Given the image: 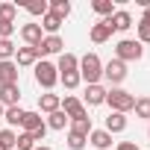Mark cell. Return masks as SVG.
I'll return each instance as SVG.
<instances>
[{
    "mask_svg": "<svg viewBox=\"0 0 150 150\" xmlns=\"http://www.w3.org/2000/svg\"><path fill=\"white\" fill-rule=\"evenodd\" d=\"M100 77H103V62H100V56H97V53H86V56L80 59V80H83L86 86H97Z\"/></svg>",
    "mask_w": 150,
    "mask_h": 150,
    "instance_id": "cell-1",
    "label": "cell"
},
{
    "mask_svg": "<svg viewBox=\"0 0 150 150\" xmlns=\"http://www.w3.org/2000/svg\"><path fill=\"white\" fill-rule=\"evenodd\" d=\"M141 56H144V44H138L135 38H121L115 44V59H121L124 65L127 62H138Z\"/></svg>",
    "mask_w": 150,
    "mask_h": 150,
    "instance_id": "cell-2",
    "label": "cell"
},
{
    "mask_svg": "<svg viewBox=\"0 0 150 150\" xmlns=\"http://www.w3.org/2000/svg\"><path fill=\"white\" fill-rule=\"evenodd\" d=\"M106 103L112 106V112H121V115H127V112H132V106H135V97H132L129 91H124V88H109V91H106Z\"/></svg>",
    "mask_w": 150,
    "mask_h": 150,
    "instance_id": "cell-3",
    "label": "cell"
},
{
    "mask_svg": "<svg viewBox=\"0 0 150 150\" xmlns=\"http://www.w3.org/2000/svg\"><path fill=\"white\" fill-rule=\"evenodd\" d=\"M35 83H38L41 88H47V91L59 83V71H56V65H53V62H44V59H41V62H35Z\"/></svg>",
    "mask_w": 150,
    "mask_h": 150,
    "instance_id": "cell-4",
    "label": "cell"
},
{
    "mask_svg": "<svg viewBox=\"0 0 150 150\" xmlns=\"http://www.w3.org/2000/svg\"><path fill=\"white\" fill-rule=\"evenodd\" d=\"M103 77L112 83V88H118V86L127 80V65H124L121 59H109V62L103 65Z\"/></svg>",
    "mask_w": 150,
    "mask_h": 150,
    "instance_id": "cell-5",
    "label": "cell"
},
{
    "mask_svg": "<svg viewBox=\"0 0 150 150\" xmlns=\"http://www.w3.org/2000/svg\"><path fill=\"white\" fill-rule=\"evenodd\" d=\"M59 109L68 115V121H80V118H88V112H86L83 100H80V97H74V94H65V100H62V106H59Z\"/></svg>",
    "mask_w": 150,
    "mask_h": 150,
    "instance_id": "cell-6",
    "label": "cell"
},
{
    "mask_svg": "<svg viewBox=\"0 0 150 150\" xmlns=\"http://www.w3.org/2000/svg\"><path fill=\"white\" fill-rule=\"evenodd\" d=\"M53 53H65V41H62V35H44L41 38V44H38V56H53Z\"/></svg>",
    "mask_w": 150,
    "mask_h": 150,
    "instance_id": "cell-7",
    "label": "cell"
},
{
    "mask_svg": "<svg viewBox=\"0 0 150 150\" xmlns=\"http://www.w3.org/2000/svg\"><path fill=\"white\" fill-rule=\"evenodd\" d=\"M21 38L27 41V47H38V44H41V38H44L41 24H24V27H21Z\"/></svg>",
    "mask_w": 150,
    "mask_h": 150,
    "instance_id": "cell-8",
    "label": "cell"
},
{
    "mask_svg": "<svg viewBox=\"0 0 150 150\" xmlns=\"http://www.w3.org/2000/svg\"><path fill=\"white\" fill-rule=\"evenodd\" d=\"M38 59H41V56H38V47H18L12 62H15L18 68H30V65H35Z\"/></svg>",
    "mask_w": 150,
    "mask_h": 150,
    "instance_id": "cell-9",
    "label": "cell"
},
{
    "mask_svg": "<svg viewBox=\"0 0 150 150\" xmlns=\"http://www.w3.org/2000/svg\"><path fill=\"white\" fill-rule=\"evenodd\" d=\"M112 33H115V30H112L109 18H103V21H97V24L91 27V33H88V35H91V41H94V44H103V41H109V38H112Z\"/></svg>",
    "mask_w": 150,
    "mask_h": 150,
    "instance_id": "cell-10",
    "label": "cell"
},
{
    "mask_svg": "<svg viewBox=\"0 0 150 150\" xmlns=\"http://www.w3.org/2000/svg\"><path fill=\"white\" fill-rule=\"evenodd\" d=\"M18 65L9 59V62H0V86H18Z\"/></svg>",
    "mask_w": 150,
    "mask_h": 150,
    "instance_id": "cell-11",
    "label": "cell"
},
{
    "mask_svg": "<svg viewBox=\"0 0 150 150\" xmlns=\"http://www.w3.org/2000/svg\"><path fill=\"white\" fill-rule=\"evenodd\" d=\"M100 103H106V88L97 83V86H86V100H83V106H100Z\"/></svg>",
    "mask_w": 150,
    "mask_h": 150,
    "instance_id": "cell-12",
    "label": "cell"
},
{
    "mask_svg": "<svg viewBox=\"0 0 150 150\" xmlns=\"http://www.w3.org/2000/svg\"><path fill=\"white\" fill-rule=\"evenodd\" d=\"M21 100V88L18 86H0V106L9 109V106H18Z\"/></svg>",
    "mask_w": 150,
    "mask_h": 150,
    "instance_id": "cell-13",
    "label": "cell"
},
{
    "mask_svg": "<svg viewBox=\"0 0 150 150\" xmlns=\"http://www.w3.org/2000/svg\"><path fill=\"white\" fill-rule=\"evenodd\" d=\"M56 71L59 74H80V59L74 53H62L59 62H56Z\"/></svg>",
    "mask_w": 150,
    "mask_h": 150,
    "instance_id": "cell-14",
    "label": "cell"
},
{
    "mask_svg": "<svg viewBox=\"0 0 150 150\" xmlns=\"http://www.w3.org/2000/svg\"><path fill=\"white\" fill-rule=\"evenodd\" d=\"M109 24H112V30H115V33H127V30L132 27V15H129L127 9H118V12L109 18Z\"/></svg>",
    "mask_w": 150,
    "mask_h": 150,
    "instance_id": "cell-15",
    "label": "cell"
},
{
    "mask_svg": "<svg viewBox=\"0 0 150 150\" xmlns=\"http://www.w3.org/2000/svg\"><path fill=\"white\" fill-rule=\"evenodd\" d=\"M109 135H115V132H124L127 129V115H121V112H109V118H106V127H103Z\"/></svg>",
    "mask_w": 150,
    "mask_h": 150,
    "instance_id": "cell-16",
    "label": "cell"
},
{
    "mask_svg": "<svg viewBox=\"0 0 150 150\" xmlns=\"http://www.w3.org/2000/svg\"><path fill=\"white\" fill-rule=\"evenodd\" d=\"M21 127H24V132H35V129L47 127V124H44L41 112H24V121H21Z\"/></svg>",
    "mask_w": 150,
    "mask_h": 150,
    "instance_id": "cell-17",
    "label": "cell"
},
{
    "mask_svg": "<svg viewBox=\"0 0 150 150\" xmlns=\"http://www.w3.org/2000/svg\"><path fill=\"white\" fill-rule=\"evenodd\" d=\"M88 144H91V147H97V150H109V147H112V135H109L106 129H91Z\"/></svg>",
    "mask_w": 150,
    "mask_h": 150,
    "instance_id": "cell-18",
    "label": "cell"
},
{
    "mask_svg": "<svg viewBox=\"0 0 150 150\" xmlns=\"http://www.w3.org/2000/svg\"><path fill=\"white\" fill-rule=\"evenodd\" d=\"M59 106H62V97H59V94H50V91H47V94H41V97H38V109H41V112H47V115H50V112H56Z\"/></svg>",
    "mask_w": 150,
    "mask_h": 150,
    "instance_id": "cell-19",
    "label": "cell"
},
{
    "mask_svg": "<svg viewBox=\"0 0 150 150\" xmlns=\"http://www.w3.org/2000/svg\"><path fill=\"white\" fill-rule=\"evenodd\" d=\"M62 24H65V21H62L59 15H53L50 9H47V15L41 18V30H47L50 35H59V27H62Z\"/></svg>",
    "mask_w": 150,
    "mask_h": 150,
    "instance_id": "cell-20",
    "label": "cell"
},
{
    "mask_svg": "<svg viewBox=\"0 0 150 150\" xmlns=\"http://www.w3.org/2000/svg\"><path fill=\"white\" fill-rule=\"evenodd\" d=\"M44 124H47V129H65L71 121H68V115H65L62 109H56V112H50V115H47V121H44Z\"/></svg>",
    "mask_w": 150,
    "mask_h": 150,
    "instance_id": "cell-21",
    "label": "cell"
},
{
    "mask_svg": "<svg viewBox=\"0 0 150 150\" xmlns=\"http://www.w3.org/2000/svg\"><path fill=\"white\" fill-rule=\"evenodd\" d=\"M47 9H50L53 15H59L62 21L71 15V3H68V0H50V3H47Z\"/></svg>",
    "mask_w": 150,
    "mask_h": 150,
    "instance_id": "cell-22",
    "label": "cell"
},
{
    "mask_svg": "<svg viewBox=\"0 0 150 150\" xmlns=\"http://www.w3.org/2000/svg\"><path fill=\"white\" fill-rule=\"evenodd\" d=\"M3 118H6L9 127H21V121H24V109H21V106H9V109L3 112Z\"/></svg>",
    "mask_w": 150,
    "mask_h": 150,
    "instance_id": "cell-23",
    "label": "cell"
},
{
    "mask_svg": "<svg viewBox=\"0 0 150 150\" xmlns=\"http://www.w3.org/2000/svg\"><path fill=\"white\" fill-rule=\"evenodd\" d=\"M91 9H94L97 15H103V18H112V15H115V3H112V0H94Z\"/></svg>",
    "mask_w": 150,
    "mask_h": 150,
    "instance_id": "cell-24",
    "label": "cell"
},
{
    "mask_svg": "<svg viewBox=\"0 0 150 150\" xmlns=\"http://www.w3.org/2000/svg\"><path fill=\"white\" fill-rule=\"evenodd\" d=\"M91 129H94V127H91V118L71 121V132H80V135H86V138H88V135H91Z\"/></svg>",
    "mask_w": 150,
    "mask_h": 150,
    "instance_id": "cell-25",
    "label": "cell"
},
{
    "mask_svg": "<svg viewBox=\"0 0 150 150\" xmlns=\"http://www.w3.org/2000/svg\"><path fill=\"white\" fill-rule=\"evenodd\" d=\"M15 44H12V38H0V62H9V59H15Z\"/></svg>",
    "mask_w": 150,
    "mask_h": 150,
    "instance_id": "cell-26",
    "label": "cell"
},
{
    "mask_svg": "<svg viewBox=\"0 0 150 150\" xmlns=\"http://www.w3.org/2000/svg\"><path fill=\"white\" fill-rule=\"evenodd\" d=\"M132 109H135V118H144V121H150V97H138Z\"/></svg>",
    "mask_w": 150,
    "mask_h": 150,
    "instance_id": "cell-27",
    "label": "cell"
},
{
    "mask_svg": "<svg viewBox=\"0 0 150 150\" xmlns=\"http://www.w3.org/2000/svg\"><path fill=\"white\" fill-rule=\"evenodd\" d=\"M86 144H88V138H86V135L71 132V129H68V147H71V150H83Z\"/></svg>",
    "mask_w": 150,
    "mask_h": 150,
    "instance_id": "cell-28",
    "label": "cell"
},
{
    "mask_svg": "<svg viewBox=\"0 0 150 150\" xmlns=\"http://www.w3.org/2000/svg\"><path fill=\"white\" fill-rule=\"evenodd\" d=\"M15 141H18V135L12 129H0V147L3 150H15Z\"/></svg>",
    "mask_w": 150,
    "mask_h": 150,
    "instance_id": "cell-29",
    "label": "cell"
},
{
    "mask_svg": "<svg viewBox=\"0 0 150 150\" xmlns=\"http://www.w3.org/2000/svg\"><path fill=\"white\" fill-rule=\"evenodd\" d=\"M24 9L30 12V15H47V0H33V3H24Z\"/></svg>",
    "mask_w": 150,
    "mask_h": 150,
    "instance_id": "cell-30",
    "label": "cell"
},
{
    "mask_svg": "<svg viewBox=\"0 0 150 150\" xmlns=\"http://www.w3.org/2000/svg\"><path fill=\"white\" fill-rule=\"evenodd\" d=\"M33 147H35L33 135H30V132H18V141H15V150H33Z\"/></svg>",
    "mask_w": 150,
    "mask_h": 150,
    "instance_id": "cell-31",
    "label": "cell"
},
{
    "mask_svg": "<svg viewBox=\"0 0 150 150\" xmlns=\"http://www.w3.org/2000/svg\"><path fill=\"white\" fill-rule=\"evenodd\" d=\"M15 12H18L15 3H0V21H15Z\"/></svg>",
    "mask_w": 150,
    "mask_h": 150,
    "instance_id": "cell-32",
    "label": "cell"
},
{
    "mask_svg": "<svg viewBox=\"0 0 150 150\" xmlns=\"http://www.w3.org/2000/svg\"><path fill=\"white\" fill-rule=\"evenodd\" d=\"M59 80H62V86L65 88H77L83 80H80V74H59Z\"/></svg>",
    "mask_w": 150,
    "mask_h": 150,
    "instance_id": "cell-33",
    "label": "cell"
},
{
    "mask_svg": "<svg viewBox=\"0 0 150 150\" xmlns=\"http://www.w3.org/2000/svg\"><path fill=\"white\" fill-rule=\"evenodd\" d=\"M135 30H138V38H135V41H138V44H150V24H141V21H138Z\"/></svg>",
    "mask_w": 150,
    "mask_h": 150,
    "instance_id": "cell-34",
    "label": "cell"
},
{
    "mask_svg": "<svg viewBox=\"0 0 150 150\" xmlns=\"http://www.w3.org/2000/svg\"><path fill=\"white\" fill-rule=\"evenodd\" d=\"M15 35V21H0V38H12Z\"/></svg>",
    "mask_w": 150,
    "mask_h": 150,
    "instance_id": "cell-35",
    "label": "cell"
},
{
    "mask_svg": "<svg viewBox=\"0 0 150 150\" xmlns=\"http://www.w3.org/2000/svg\"><path fill=\"white\" fill-rule=\"evenodd\" d=\"M33 135V141H44V135H47V127H41V129H35V132H30Z\"/></svg>",
    "mask_w": 150,
    "mask_h": 150,
    "instance_id": "cell-36",
    "label": "cell"
},
{
    "mask_svg": "<svg viewBox=\"0 0 150 150\" xmlns=\"http://www.w3.org/2000/svg\"><path fill=\"white\" fill-rule=\"evenodd\" d=\"M115 150H138V144H135V141H121Z\"/></svg>",
    "mask_w": 150,
    "mask_h": 150,
    "instance_id": "cell-37",
    "label": "cell"
},
{
    "mask_svg": "<svg viewBox=\"0 0 150 150\" xmlns=\"http://www.w3.org/2000/svg\"><path fill=\"white\" fill-rule=\"evenodd\" d=\"M141 24H150V6L144 9V15H141Z\"/></svg>",
    "mask_w": 150,
    "mask_h": 150,
    "instance_id": "cell-38",
    "label": "cell"
},
{
    "mask_svg": "<svg viewBox=\"0 0 150 150\" xmlns=\"http://www.w3.org/2000/svg\"><path fill=\"white\" fill-rule=\"evenodd\" d=\"M33 150H53V147H47V144H35Z\"/></svg>",
    "mask_w": 150,
    "mask_h": 150,
    "instance_id": "cell-39",
    "label": "cell"
},
{
    "mask_svg": "<svg viewBox=\"0 0 150 150\" xmlns=\"http://www.w3.org/2000/svg\"><path fill=\"white\" fill-rule=\"evenodd\" d=\"M3 112H6V109H3V106H0V118H3Z\"/></svg>",
    "mask_w": 150,
    "mask_h": 150,
    "instance_id": "cell-40",
    "label": "cell"
},
{
    "mask_svg": "<svg viewBox=\"0 0 150 150\" xmlns=\"http://www.w3.org/2000/svg\"><path fill=\"white\" fill-rule=\"evenodd\" d=\"M147 135H150V127H147Z\"/></svg>",
    "mask_w": 150,
    "mask_h": 150,
    "instance_id": "cell-41",
    "label": "cell"
}]
</instances>
